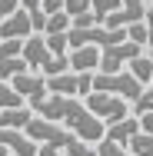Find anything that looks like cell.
I'll return each mask as SVG.
<instances>
[{"label": "cell", "instance_id": "5", "mask_svg": "<svg viewBox=\"0 0 153 156\" xmlns=\"http://www.w3.org/2000/svg\"><path fill=\"white\" fill-rule=\"evenodd\" d=\"M10 87L24 96V100H30V106L50 96V90H47V76H40V73H33V70L20 73V76H13V80H10Z\"/></svg>", "mask_w": 153, "mask_h": 156}, {"label": "cell", "instance_id": "23", "mask_svg": "<svg viewBox=\"0 0 153 156\" xmlns=\"http://www.w3.org/2000/svg\"><path fill=\"white\" fill-rule=\"evenodd\" d=\"M63 7H67V0H43V3H40V10H43L47 17H50V13H60Z\"/></svg>", "mask_w": 153, "mask_h": 156}, {"label": "cell", "instance_id": "10", "mask_svg": "<svg viewBox=\"0 0 153 156\" xmlns=\"http://www.w3.org/2000/svg\"><path fill=\"white\" fill-rule=\"evenodd\" d=\"M30 66H27V60L24 57H0V80H13V76H20V73H27Z\"/></svg>", "mask_w": 153, "mask_h": 156}, {"label": "cell", "instance_id": "18", "mask_svg": "<svg viewBox=\"0 0 153 156\" xmlns=\"http://www.w3.org/2000/svg\"><path fill=\"white\" fill-rule=\"evenodd\" d=\"M123 7V0H93V13L100 17V20H107L110 13H117Z\"/></svg>", "mask_w": 153, "mask_h": 156}, {"label": "cell", "instance_id": "11", "mask_svg": "<svg viewBox=\"0 0 153 156\" xmlns=\"http://www.w3.org/2000/svg\"><path fill=\"white\" fill-rule=\"evenodd\" d=\"M126 70L133 73L137 83H143V87H150V83H153V60H150V57H137Z\"/></svg>", "mask_w": 153, "mask_h": 156}, {"label": "cell", "instance_id": "25", "mask_svg": "<svg viewBox=\"0 0 153 156\" xmlns=\"http://www.w3.org/2000/svg\"><path fill=\"white\" fill-rule=\"evenodd\" d=\"M140 129H143V133H153V113L140 116Z\"/></svg>", "mask_w": 153, "mask_h": 156}, {"label": "cell", "instance_id": "7", "mask_svg": "<svg viewBox=\"0 0 153 156\" xmlns=\"http://www.w3.org/2000/svg\"><path fill=\"white\" fill-rule=\"evenodd\" d=\"M30 37H33V27L27 10H17L7 20H0V40H30Z\"/></svg>", "mask_w": 153, "mask_h": 156}, {"label": "cell", "instance_id": "16", "mask_svg": "<svg viewBox=\"0 0 153 156\" xmlns=\"http://www.w3.org/2000/svg\"><path fill=\"white\" fill-rule=\"evenodd\" d=\"M147 113H153V83H150V87H143L140 100L133 103V116H147Z\"/></svg>", "mask_w": 153, "mask_h": 156}, {"label": "cell", "instance_id": "15", "mask_svg": "<svg viewBox=\"0 0 153 156\" xmlns=\"http://www.w3.org/2000/svg\"><path fill=\"white\" fill-rule=\"evenodd\" d=\"M47 50L53 53V57H70L67 50H70V37L67 33H53V37H47Z\"/></svg>", "mask_w": 153, "mask_h": 156}, {"label": "cell", "instance_id": "6", "mask_svg": "<svg viewBox=\"0 0 153 156\" xmlns=\"http://www.w3.org/2000/svg\"><path fill=\"white\" fill-rule=\"evenodd\" d=\"M40 146L20 129H0V156H37Z\"/></svg>", "mask_w": 153, "mask_h": 156}, {"label": "cell", "instance_id": "28", "mask_svg": "<svg viewBox=\"0 0 153 156\" xmlns=\"http://www.w3.org/2000/svg\"><path fill=\"white\" fill-rule=\"evenodd\" d=\"M0 126H3V110H0Z\"/></svg>", "mask_w": 153, "mask_h": 156}, {"label": "cell", "instance_id": "8", "mask_svg": "<svg viewBox=\"0 0 153 156\" xmlns=\"http://www.w3.org/2000/svg\"><path fill=\"white\" fill-rule=\"evenodd\" d=\"M100 47H80V50H70V70L73 73H97L100 70Z\"/></svg>", "mask_w": 153, "mask_h": 156}, {"label": "cell", "instance_id": "2", "mask_svg": "<svg viewBox=\"0 0 153 156\" xmlns=\"http://www.w3.org/2000/svg\"><path fill=\"white\" fill-rule=\"evenodd\" d=\"M27 136H30L37 146H57V150H67V143L73 140V133L67 129L63 123H53V120H40V116H33L30 123H27V129H24Z\"/></svg>", "mask_w": 153, "mask_h": 156}, {"label": "cell", "instance_id": "14", "mask_svg": "<svg viewBox=\"0 0 153 156\" xmlns=\"http://www.w3.org/2000/svg\"><path fill=\"white\" fill-rule=\"evenodd\" d=\"M126 40H130V43H137V47H147V43H150V27H147V20H143V23L126 27Z\"/></svg>", "mask_w": 153, "mask_h": 156}, {"label": "cell", "instance_id": "27", "mask_svg": "<svg viewBox=\"0 0 153 156\" xmlns=\"http://www.w3.org/2000/svg\"><path fill=\"white\" fill-rule=\"evenodd\" d=\"M147 27H150V33H153V7H147Z\"/></svg>", "mask_w": 153, "mask_h": 156}, {"label": "cell", "instance_id": "1", "mask_svg": "<svg viewBox=\"0 0 153 156\" xmlns=\"http://www.w3.org/2000/svg\"><path fill=\"white\" fill-rule=\"evenodd\" d=\"M93 93H110V96L126 100V103H137L140 93H143V83H137L130 70H123V73H93Z\"/></svg>", "mask_w": 153, "mask_h": 156}, {"label": "cell", "instance_id": "9", "mask_svg": "<svg viewBox=\"0 0 153 156\" xmlns=\"http://www.w3.org/2000/svg\"><path fill=\"white\" fill-rule=\"evenodd\" d=\"M137 133H140V116H126L120 123L107 126V140L117 143V146H126V150H130V140H133Z\"/></svg>", "mask_w": 153, "mask_h": 156}, {"label": "cell", "instance_id": "3", "mask_svg": "<svg viewBox=\"0 0 153 156\" xmlns=\"http://www.w3.org/2000/svg\"><path fill=\"white\" fill-rule=\"evenodd\" d=\"M83 103H87V110H90L93 116H97L100 123H107V126H113V123H120V120H126V116H133V113H130V103L120 100V96H110V93H90Z\"/></svg>", "mask_w": 153, "mask_h": 156}, {"label": "cell", "instance_id": "19", "mask_svg": "<svg viewBox=\"0 0 153 156\" xmlns=\"http://www.w3.org/2000/svg\"><path fill=\"white\" fill-rule=\"evenodd\" d=\"M97 156H130V150L110 143V140H100V143H97Z\"/></svg>", "mask_w": 153, "mask_h": 156}, {"label": "cell", "instance_id": "26", "mask_svg": "<svg viewBox=\"0 0 153 156\" xmlns=\"http://www.w3.org/2000/svg\"><path fill=\"white\" fill-rule=\"evenodd\" d=\"M37 156H60V150H57V146H40Z\"/></svg>", "mask_w": 153, "mask_h": 156}, {"label": "cell", "instance_id": "13", "mask_svg": "<svg viewBox=\"0 0 153 156\" xmlns=\"http://www.w3.org/2000/svg\"><path fill=\"white\" fill-rule=\"evenodd\" d=\"M130 153L133 156H153V133H137L133 140H130Z\"/></svg>", "mask_w": 153, "mask_h": 156}, {"label": "cell", "instance_id": "17", "mask_svg": "<svg viewBox=\"0 0 153 156\" xmlns=\"http://www.w3.org/2000/svg\"><path fill=\"white\" fill-rule=\"evenodd\" d=\"M63 156H97V146H90V143H83V140H70L67 143V150H63Z\"/></svg>", "mask_w": 153, "mask_h": 156}, {"label": "cell", "instance_id": "12", "mask_svg": "<svg viewBox=\"0 0 153 156\" xmlns=\"http://www.w3.org/2000/svg\"><path fill=\"white\" fill-rule=\"evenodd\" d=\"M70 27H73V17H70L67 10L50 13V17H47V30H43V37H53V33H70Z\"/></svg>", "mask_w": 153, "mask_h": 156}, {"label": "cell", "instance_id": "4", "mask_svg": "<svg viewBox=\"0 0 153 156\" xmlns=\"http://www.w3.org/2000/svg\"><path fill=\"white\" fill-rule=\"evenodd\" d=\"M137 57H143V47H137V43H130V40H126V43H117V47H107V50L100 53V70H97V73H123Z\"/></svg>", "mask_w": 153, "mask_h": 156}, {"label": "cell", "instance_id": "20", "mask_svg": "<svg viewBox=\"0 0 153 156\" xmlns=\"http://www.w3.org/2000/svg\"><path fill=\"white\" fill-rule=\"evenodd\" d=\"M70 17H80V13H90L93 10V0H67V7H63Z\"/></svg>", "mask_w": 153, "mask_h": 156}, {"label": "cell", "instance_id": "22", "mask_svg": "<svg viewBox=\"0 0 153 156\" xmlns=\"http://www.w3.org/2000/svg\"><path fill=\"white\" fill-rule=\"evenodd\" d=\"M20 10V0H0V20H7L10 13Z\"/></svg>", "mask_w": 153, "mask_h": 156}, {"label": "cell", "instance_id": "24", "mask_svg": "<svg viewBox=\"0 0 153 156\" xmlns=\"http://www.w3.org/2000/svg\"><path fill=\"white\" fill-rule=\"evenodd\" d=\"M40 3H43V0H20V10L33 13V10H40Z\"/></svg>", "mask_w": 153, "mask_h": 156}, {"label": "cell", "instance_id": "21", "mask_svg": "<svg viewBox=\"0 0 153 156\" xmlns=\"http://www.w3.org/2000/svg\"><path fill=\"white\" fill-rule=\"evenodd\" d=\"M30 27H33V33L47 30V13H43V10H33V13H30Z\"/></svg>", "mask_w": 153, "mask_h": 156}]
</instances>
